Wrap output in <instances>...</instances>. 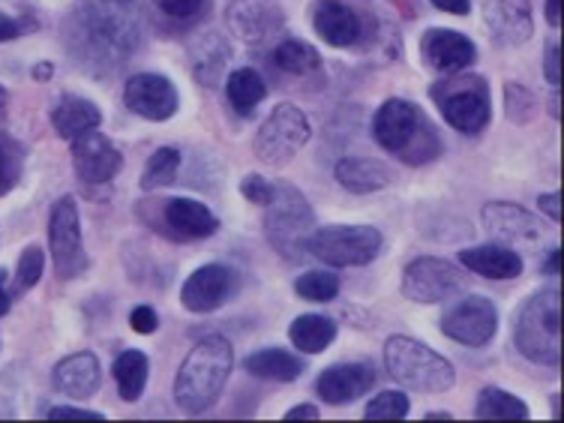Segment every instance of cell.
I'll list each match as a JSON object with an SVG mask.
<instances>
[{
	"mask_svg": "<svg viewBox=\"0 0 564 423\" xmlns=\"http://www.w3.org/2000/svg\"><path fill=\"white\" fill-rule=\"evenodd\" d=\"M13 307V297L7 292V270H0V316H7Z\"/></svg>",
	"mask_w": 564,
	"mask_h": 423,
	"instance_id": "51",
	"label": "cell"
},
{
	"mask_svg": "<svg viewBox=\"0 0 564 423\" xmlns=\"http://www.w3.org/2000/svg\"><path fill=\"white\" fill-rule=\"evenodd\" d=\"M385 367L394 382L421 394H445L457 382L453 363L414 336L397 334L387 339Z\"/></svg>",
	"mask_w": 564,
	"mask_h": 423,
	"instance_id": "4",
	"label": "cell"
},
{
	"mask_svg": "<svg viewBox=\"0 0 564 423\" xmlns=\"http://www.w3.org/2000/svg\"><path fill=\"white\" fill-rule=\"evenodd\" d=\"M547 22H550V27H559L562 25V0H547Z\"/></svg>",
	"mask_w": 564,
	"mask_h": 423,
	"instance_id": "50",
	"label": "cell"
},
{
	"mask_svg": "<svg viewBox=\"0 0 564 423\" xmlns=\"http://www.w3.org/2000/svg\"><path fill=\"white\" fill-rule=\"evenodd\" d=\"M484 229L499 241V244H520L531 246L535 241H540V222L526 207L511 205V202H487L484 205Z\"/></svg>",
	"mask_w": 564,
	"mask_h": 423,
	"instance_id": "19",
	"label": "cell"
},
{
	"mask_svg": "<svg viewBox=\"0 0 564 423\" xmlns=\"http://www.w3.org/2000/svg\"><path fill=\"white\" fill-rule=\"evenodd\" d=\"M375 141L397 154L409 166H426L441 156V139L436 127L423 117V112L409 100H385V105L372 117Z\"/></svg>",
	"mask_w": 564,
	"mask_h": 423,
	"instance_id": "3",
	"label": "cell"
},
{
	"mask_svg": "<svg viewBox=\"0 0 564 423\" xmlns=\"http://www.w3.org/2000/svg\"><path fill=\"white\" fill-rule=\"evenodd\" d=\"M475 418L480 421H528V406L501 387H484L477 397Z\"/></svg>",
	"mask_w": 564,
	"mask_h": 423,
	"instance_id": "32",
	"label": "cell"
},
{
	"mask_svg": "<svg viewBox=\"0 0 564 423\" xmlns=\"http://www.w3.org/2000/svg\"><path fill=\"white\" fill-rule=\"evenodd\" d=\"M241 193L253 202V205H261L268 207L273 202V195H277V183H270L265 175H246L241 180Z\"/></svg>",
	"mask_w": 564,
	"mask_h": 423,
	"instance_id": "40",
	"label": "cell"
},
{
	"mask_svg": "<svg viewBox=\"0 0 564 423\" xmlns=\"http://www.w3.org/2000/svg\"><path fill=\"white\" fill-rule=\"evenodd\" d=\"M559 409H562V397L555 394V397H552V414H559Z\"/></svg>",
	"mask_w": 564,
	"mask_h": 423,
	"instance_id": "56",
	"label": "cell"
},
{
	"mask_svg": "<svg viewBox=\"0 0 564 423\" xmlns=\"http://www.w3.org/2000/svg\"><path fill=\"white\" fill-rule=\"evenodd\" d=\"M504 115H508V120H513V124H528L531 117H535V93L528 88H523V85H508L504 88Z\"/></svg>",
	"mask_w": 564,
	"mask_h": 423,
	"instance_id": "38",
	"label": "cell"
},
{
	"mask_svg": "<svg viewBox=\"0 0 564 423\" xmlns=\"http://www.w3.org/2000/svg\"><path fill=\"white\" fill-rule=\"evenodd\" d=\"M538 205L552 222H562V193H543L538 198Z\"/></svg>",
	"mask_w": 564,
	"mask_h": 423,
	"instance_id": "45",
	"label": "cell"
},
{
	"mask_svg": "<svg viewBox=\"0 0 564 423\" xmlns=\"http://www.w3.org/2000/svg\"><path fill=\"white\" fill-rule=\"evenodd\" d=\"M375 385V367L370 360H351V363H336L328 367L316 379V390L324 402L331 406H348L358 397H363Z\"/></svg>",
	"mask_w": 564,
	"mask_h": 423,
	"instance_id": "18",
	"label": "cell"
},
{
	"mask_svg": "<svg viewBox=\"0 0 564 423\" xmlns=\"http://www.w3.org/2000/svg\"><path fill=\"white\" fill-rule=\"evenodd\" d=\"M25 30H27L25 22H18V18H13V15H3V13H0V42H7V39L22 37Z\"/></svg>",
	"mask_w": 564,
	"mask_h": 423,
	"instance_id": "46",
	"label": "cell"
},
{
	"mask_svg": "<svg viewBox=\"0 0 564 423\" xmlns=\"http://www.w3.org/2000/svg\"><path fill=\"white\" fill-rule=\"evenodd\" d=\"M559 57H562L559 39H547V46H543V78L550 81L552 88L562 85V64H559Z\"/></svg>",
	"mask_w": 564,
	"mask_h": 423,
	"instance_id": "42",
	"label": "cell"
},
{
	"mask_svg": "<svg viewBox=\"0 0 564 423\" xmlns=\"http://www.w3.org/2000/svg\"><path fill=\"white\" fill-rule=\"evenodd\" d=\"M52 421H105V414L88 409H73V406H57V409L49 411Z\"/></svg>",
	"mask_w": 564,
	"mask_h": 423,
	"instance_id": "44",
	"label": "cell"
},
{
	"mask_svg": "<svg viewBox=\"0 0 564 423\" xmlns=\"http://www.w3.org/2000/svg\"><path fill=\"white\" fill-rule=\"evenodd\" d=\"M49 249H52L57 280H76L88 270V253L81 244V222L73 195L57 198L49 217Z\"/></svg>",
	"mask_w": 564,
	"mask_h": 423,
	"instance_id": "10",
	"label": "cell"
},
{
	"mask_svg": "<svg viewBox=\"0 0 564 423\" xmlns=\"http://www.w3.org/2000/svg\"><path fill=\"white\" fill-rule=\"evenodd\" d=\"M226 25L238 39L258 46L277 37L285 27V10L280 0H231L226 10Z\"/></svg>",
	"mask_w": 564,
	"mask_h": 423,
	"instance_id": "14",
	"label": "cell"
},
{
	"mask_svg": "<svg viewBox=\"0 0 564 423\" xmlns=\"http://www.w3.org/2000/svg\"><path fill=\"white\" fill-rule=\"evenodd\" d=\"M409 411L411 402L402 390H382L379 397L367 402L363 418L367 421H402V418H409Z\"/></svg>",
	"mask_w": 564,
	"mask_h": 423,
	"instance_id": "37",
	"label": "cell"
},
{
	"mask_svg": "<svg viewBox=\"0 0 564 423\" xmlns=\"http://www.w3.org/2000/svg\"><path fill=\"white\" fill-rule=\"evenodd\" d=\"M156 7H159L168 18L190 22V18H195V15L205 13L207 0H156Z\"/></svg>",
	"mask_w": 564,
	"mask_h": 423,
	"instance_id": "41",
	"label": "cell"
},
{
	"mask_svg": "<svg viewBox=\"0 0 564 423\" xmlns=\"http://www.w3.org/2000/svg\"><path fill=\"white\" fill-rule=\"evenodd\" d=\"M460 265L484 280H516L526 268L520 253H513L511 246L501 244L469 246L460 253Z\"/></svg>",
	"mask_w": 564,
	"mask_h": 423,
	"instance_id": "22",
	"label": "cell"
},
{
	"mask_svg": "<svg viewBox=\"0 0 564 423\" xmlns=\"http://www.w3.org/2000/svg\"><path fill=\"white\" fill-rule=\"evenodd\" d=\"M231 367H234V351L226 336L214 334L195 343L175 379V402L180 411L205 414L210 406H217V399L229 385Z\"/></svg>",
	"mask_w": 564,
	"mask_h": 423,
	"instance_id": "2",
	"label": "cell"
},
{
	"mask_svg": "<svg viewBox=\"0 0 564 423\" xmlns=\"http://www.w3.org/2000/svg\"><path fill=\"white\" fill-rule=\"evenodd\" d=\"M117 3H136V0H117Z\"/></svg>",
	"mask_w": 564,
	"mask_h": 423,
	"instance_id": "57",
	"label": "cell"
},
{
	"mask_svg": "<svg viewBox=\"0 0 564 423\" xmlns=\"http://www.w3.org/2000/svg\"><path fill=\"white\" fill-rule=\"evenodd\" d=\"M115 382H117V394L120 399H127V402H136L141 399L144 394V387H148V375H151V360L144 351H136V348H129L124 351L120 358L115 360Z\"/></svg>",
	"mask_w": 564,
	"mask_h": 423,
	"instance_id": "30",
	"label": "cell"
},
{
	"mask_svg": "<svg viewBox=\"0 0 564 423\" xmlns=\"http://www.w3.org/2000/svg\"><path fill=\"white\" fill-rule=\"evenodd\" d=\"M100 360L90 351H78L64 358L52 372L54 387L69 399H90L100 390Z\"/></svg>",
	"mask_w": 564,
	"mask_h": 423,
	"instance_id": "23",
	"label": "cell"
},
{
	"mask_svg": "<svg viewBox=\"0 0 564 423\" xmlns=\"http://www.w3.org/2000/svg\"><path fill=\"white\" fill-rule=\"evenodd\" d=\"M433 418H436V421H450L448 411H430V414H426V421H433Z\"/></svg>",
	"mask_w": 564,
	"mask_h": 423,
	"instance_id": "55",
	"label": "cell"
},
{
	"mask_svg": "<svg viewBox=\"0 0 564 423\" xmlns=\"http://www.w3.org/2000/svg\"><path fill=\"white\" fill-rule=\"evenodd\" d=\"M124 103L144 120H168L178 112V88L159 73H139L124 85Z\"/></svg>",
	"mask_w": 564,
	"mask_h": 423,
	"instance_id": "15",
	"label": "cell"
},
{
	"mask_svg": "<svg viewBox=\"0 0 564 423\" xmlns=\"http://www.w3.org/2000/svg\"><path fill=\"white\" fill-rule=\"evenodd\" d=\"M421 57L430 69L448 76V73H462V69L475 64L477 49L472 39L462 37L457 30L433 27L421 37Z\"/></svg>",
	"mask_w": 564,
	"mask_h": 423,
	"instance_id": "17",
	"label": "cell"
},
{
	"mask_svg": "<svg viewBox=\"0 0 564 423\" xmlns=\"http://www.w3.org/2000/svg\"><path fill=\"white\" fill-rule=\"evenodd\" d=\"M462 289H465L462 270L445 258L421 256L402 270V295L414 304H441L448 297L460 295Z\"/></svg>",
	"mask_w": 564,
	"mask_h": 423,
	"instance_id": "11",
	"label": "cell"
},
{
	"mask_svg": "<svg viewBox=\"0 0 564 423\" xmlns=\"http://www.w3.org/2000/svg\"><path fill=\"white\" fill-rule=\"evenodd\" d=\"M550 112H552V117H555V120H559V115H562V112H559V88H555V97L550 100Z\"/></svg>",
	"mask_w": 564,
	"mask_h": 423,
	"instance_id": "54",
	"label": "cell"
},
{
	"mask_svg": "<svg viewBox=\"0 0 564 423\" xmlns=\"http://www.w3.org/2000/svg\"><path fill=\"white\" fill-rule=\"evenodd\" d=\"M430 97L450 127L465 136L484 132L492 117L489 81L477 73H448L430 88Z\"/></svg>",
	"mask_w": 564,
	"mask_h": 423,
	"instance_id": "6",
	"label": "cell"
},
{
	"mask_svg": "<svg viewBox=\"0 0 564 423\" xmlns=\"http://www.w3.org/2000/svg\"><path fill=\"white\" fill-rule=\"evenodd\" d=\"M42 270H46V256L39 246H27L22 258H18V270H15V292H27L42 280Z\"/></svg>",
	"mask_w": 564,
	"mask_h": 423,
	"instance_id": "39",
	"label": "cell"
},
{
	"mask_svg": "<svg viewBox=\"0 0 564 423\" xmlns=\"http://www.w3.org/2000/svg\"><path fill=\"white\" fill-rule=\"evenodd\" d=\"M229 42L219 34H205V37L195 39L193 49H190V69H193L195 81L205 88H217L229 69Z\"/></svg>",
	"mask_w": 564,
	"mask_h": 423,
	"instance_id": "25",
	"label": "cell"
},
{
	"mask_svg": "<svg viewBox=\"0 0 564 423\" xmlns=\"http://www.w3.org/2000/svg\"><path fill=\"white\" fill-rule=\"evenodd\" d=\"M226 93H229L231 105L241 112V115H253L258 108V103L268 97V85L265 78L258 76L256 69H234L229 78H226Z\"/></svg>",
	"mask_w": 564,
	"mask_h": 423,
	"instance_id": "31",
	"label": "cell"
},
{
	"mask_svg": "<svg viewBox=\"0 0 564 423\" xmlns=\"http://www.w3.org/2000/svg\"><path fill=\"white\" fill-rule=\"evenodd\" d=\"M295 292L312 304H328L339 295V277L334 270H307L295 280Z\"/></svg>",
	"mask_w": 564,
	"mask_h": 423,
	"instance_id": "35",
	"label": "cell"
},
{
	"mask_svg": "<svg viewBox=\"0 0 564 423\" xmlns=\"http://www.w3.org/2000/svg\"><path fill=\"white\" fill-rule=\"evenodd\" d=\"M273 64L289 76H309L321 66V54L300 39H285L273 52Z\"/></svg>",
	"mask_w": 564,
	"mask_h": 423,
	"instance_id": "33",
	"label": "cell"
},
{
	"mask_svg": "<svg viewBox=\"0 0 564 423\" xmlns=\"http://www.w3.org/2000/svg\"><path fill=\"white\" fill-rule=\"evenodd\" d=\"M312 27L334 49H351L363 37L360 15L348 3H343V0H321V3H316V10H312Z\"/></svg>",
	"mask_w": 564,
	"mask_h": 423,
	"instance_id": "21",
	"label": "cell"
},
{
	"mask_svg": "<svg viewBox=\"0 0 564 423\" xmlns=\"http://www.w3.org/2000/svg\"><path fill=\"white\" fill-rule=\"evenodd\" d=\"M22 171H25V148L13 136L0 132V195L13 193L15 183L22 180Z\"/></svg>",
	"mask_w": 564,
	"mask_h": 423,
	"instance_id": "36",
	"label": "cell"
},
{
	"mask_svg": "<svg viewBox=\"0 0 564 423\" xmlns=\"http://www.w3.org/2000/svg\"><path fill=\"white\" fill-rule=\"evenodd\" d=\"M562 295L555 289H543L531 295L520 307L516 324H513V339L520 355L540 367H559L562 360Z\"/></svg>",
	"mask_w": 564,
	"mask_h": 423,
	"instance_id": "5",
	"label": "cell"
},
{
	"mask_svg": "<svg viewBox=\"0 0 564 423\" xmlns=\"http://www.w3.org/2000/svg\"><path fill=\"white\" fill-rule=\"evenodd\" d=\"M180 171V151L178 148H159L148 166H144V175H141V190L144 193H154V190H163L171 180L178 178Z\"/></svg>",
	"mask_w": 564,
	"mask_h": 423,
	"instance_id": "34",
	"label": "cell"
},
{
	"mask_svg": "<svg viewBox=\"0 0 564 423\" xmlns=\"http://www.w3.org/2000/svg\"><path fill=\"white\" fill-rule=\"evenodd\" d=\"M168 231L178 241H198V238H210L217 234L219 219L210 214V207H205L195 198H168L163 207Z\"/></svg>",
	"mask_w": 564,
	"mask_h": 423,
	"instance_id": "24",
	"label": "cell"
},
{
	"mask_svg": "<svg viewBox=\"0 0 564 423\" xmlns=\"http://www.w3.org/2000/svg\"><path fill=\"white\" fill-rule=\"evenodd\" d=\"M285 421H319V409L304 402V406H295L292 411H285Z\"/></svg>",
	"mask_w": 564,
	"mask_h": 423,
	"instance_id": "48",
	"label": "cell"
},
{
	"mask_svg": "<svg viewBox=\"0 0 564 423\" xmlns=\"http://www.w3.org/2000/svg\"><path fill=\"white\" fill-rule=\"evenodd\" d=\"M69 37L81 64L90 69H112L124 64L139 46V18L132 3L117 0H85L69 22Z\"/></svg>",
	"mask_w": 564,
	"mask_h": 423,
	"instance_id": "1",
	"label": "cell"
},
{
	"mask_svg": "<svg viewBox=\"0 0 564 423\" xmlns=\"http://www.w3.org/2000/svg\"><path fill=\"white\" fill-rule=\"evenodd\" d=\"M559 265H562V249H559V246H552L550 253H547V258H543V273H547V277H559Z\"/></svg>",
	"mask_w": 564,
	"mask_h": 423,
	"instance_id": "49",
	"label": "cell"
},
{
	"mask_svg": "<svg viewBox=\"0 0 564 423\" xmlns=\"http://www.w3.org/2000/svg\"><path fill=\"white\" fill-rule=\"evenodd\" d=\"M238 289V273L229 265H205L183 282L180 289V304L190 312H214L219 309Z\"/></svg>",
	"mask_w": 564,
	"mask_h": 423,
	"instance_id": "16",
	"label": "cell"
},
{
	"mask_svg": "<svg viewBox=\"0 0 564 423\" xmlns=\"http://www.w3.org/2000/svg\"><path fill=\"white\" fill-rule=\"evenodd\" d=\"M382 231L372 226H328L309 234L307 256L319 258L328 268H360L382 253Z\"/></svg>",
	"mask_w": 564,
	"mask_h": 423,
	"instance_id": "8",
	"label": "cell"
},
{
	"mask_svg": "<svg viewBox=\"0 0 564 423\" xmlns=\"http://www.w3.org/2000/svg\"><path fill=\"white\" fill-rule=\"evenodd\" d=\"M334 178L343 190L358 195L379 193V190H385L387 183H390L387 168L379 159H367V156H346V159H339L334 168Z\"/></svg>",
	"mask_w": 564,
	"mask_h": 423,
	"instance_id": "26",
	"label": "cell"
},
{
	"mask_svg": "<svg viewBox=\"0 0 564 423\" xmlns=\"http://www.w3.org/2000/svg\"><path fill=\"white\" fill-rule=\"evenodd\" d=\"M309 141V120L307 115L292 103L277 105L268 115V120L258 127L253 154L265 166L282 168L289 166Z\"/></svg>",
	"mask_w": 564,
	"mask_h": 423,
	"instance_id": "9",
	"label": "cell"
},
{
	"mask_svg": "<svg viewBox=\"0 0 564 423\" xmlns=\"http://www.w3.org/2000/svg\"><path fill=\"white\" fill-rule=\"evenodd\" d=\"M244 370L261 382H282L285 385V382H295L304 372V360L292 351H282V348H265V351H256L244 360Z\"/></svg>",
	"mask_w": 564,
	"mask_h": 423,
	"instance_id": "28",
	"label": "cell"
},
{
	"mask_svg": "<svg viewBox=\"0 0 564 423\" xmlns=\"http://www.w3.org/2000/svg\"><path fill=\"white\" fill-rule=\"evenodd\" d=\"M73 163H76L78 178L85 183H108L124 166V156L103 132L93 129L88 136L73 141Z\"/></svg>",
	"mask_w": 564,
	"mask_h": 423,
	"instance_id": "20",
	"label": "cell"
},
{
	"mask_svg": "<svg viewBox=\"0 0 564 423\" xmlns=\"http://www.w3.org/2000/svg\"><path fill=\"white\" fill-rule=\"evenodd\" d=\"M129 324H132L136 334H154L159 328V316H156L154 307H136L129 316Z\"/></svg>",
	"mask_w": 564,
	"mask_h": 423,
	"instance_id": "43",
	"label": "cell"
},
{
	"mask_svg": "<svg viewBox=\"0 0 564 423\" xmlns=\"http://www.w3.org/2000/svg\"><path fill=\"white\" fill-rule=\"evenodd\" d=\"M499 331V312L492 307V300L480 295L462 297L460 304L441 316V334L450 336L453 343L469 348L487 346L489 339Z\"/></svg>",
	"mask_w": 564,
	"mask_h": 423,
	"instance_id": "12",
	"label": "cell"
},
{
	"mask_svg": "<svg viewBox=\"0 0 564 423\" xmlns=\"http://www.w3.org/2000/svg\"><path fill=\"white\" fill-rule=\"evenodd\" d=\"M52 124L61 139L76 141L103 124V112L85 97H64L61 103L54 105Z\"/></svg>",
	"mask_w": 564,
	"mask_h": 423,
	"instance_id": "27",
	"label": "cell"
},
{
	"mask_svg": "<svg viewBox=\"0 0 564 423\" xmlns=\"http://www.w3.org/2000/svg\"><path fill=\"white\" fill-rule=\"evenodd\" d=\"M289 339L304 355H319L336 339V321L331 316H297L289 328Z\"/></svg>",
	"mask_w": 564,
	"mask_h": 423,
	"instance_id": "29",
	"label": "cell"
},
{
	"mask_svg": "<svg viewBox=\"0 0 564 423\" xmlns=\"http://www.w3.org/2000/svg\"><path fill=\"white\" fill-rule=\"evenodd\" d=\"M433 7H438L441 13H450V15L472 13V0H433Z\"/></svg>",
	"mask_w": 564,
	"mask_h": 423,
	"instance_id": "47",
	"label": "cell"
},
{
	"mask_svg": "<svg viewBox=\"0 0 564 423\" xmlns=\"http://www.w3.org/2000/svg\"><path fill=\"white\" fill-rule=\"evenodd\" d=\"M480 15L499 49H520L535 34L531 0H480Z\"/></svg>",
	"mask_w": 564,
	"mask_h": 423,
	"instance_id": "13",
	"label": "cell"
},
{
	"mask_svg": "<svg viewBox=\"0 0 564 423\" xmlns=\"http://www.w3.org/2000/svg\"><path fill=\"white\" fill-rule=\"evenodd\" d=\"M316 226V214L307 195L297 190L295 183H277V195L265 214V238L270 246L289 261H300L307 256V241Z\"/></svg>",
	"mask_w": 564,
	"mask_h": 423,
	"instance_id": "7",
	"label": "cell"
},
{
	"mask_svg": "<svg viewBox=\"0 0 564 423\" xmlns=\"http://www.w3.org/2000/svg\"><path fill=\"white\" fill-rule=\"evenodd\" d=\"M7 103H10V93H7V88H0V120L7 115Z\"/></svg>",
	"mask_w": 564,
	"mask_h": 423,
	"instance_id": "53",
	"label": "cell"
},
{
	"mask_svg": "<svg viewBox=\"0 0 564 423\" xmlns=\"http://www.w3.org/2000/svg\"><path fill=\"white\" fill-rule=\"evenodd\" d=\"M54 76V64H37L34 66V78L37 81H49Z\"/></svg>",
	"mask_w": 564,
	"mask_h": 423,
	"instance_id": "52",
	"label": "cell"
}]
</instances>
